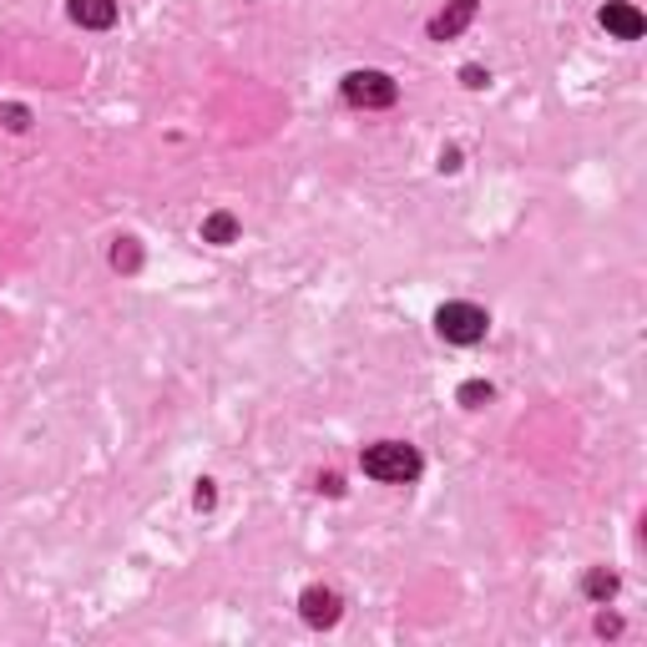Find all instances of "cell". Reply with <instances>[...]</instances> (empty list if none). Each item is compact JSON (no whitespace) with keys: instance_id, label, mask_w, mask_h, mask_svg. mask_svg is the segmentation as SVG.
<instances>
[{"instance_id":"7c38bea8","label":"cell","mask_w":647,"mask_h":647,"mask_svg":"<svg viewBox=\"0 0 647 647\" xmlns=\"http://www.w3.org/2000/svg\"><path fill=\"white\" fill-rule=\"evenodd\" d=\"M112 264H117V268H137V249H132V243H122V249L112 253Z\"/></svg>"},{"instance_id":"4fadbf2b","label":"cell","mask_w":647,"mask_h":647,"mask_svg":"<svg viewBox=\"0 0 647 647\" xmlns=\"http://www.w3.org/2000/svg\"><path fill=\"white\" fill-rule=\"evenodd\" d=\"M460 76H466V87H485V72H481V66H466Z\"/></svg>"},{"instance_id":"277c9868","label":"cell","mask_w":647,"mask_h":647,"mask_svg":"<svg viewBox=\"0 0 647 647\" xmlns=\"http://www.w3.org/2000/svg\"><path fill=\"white\" fill-rule=\"evenodd\" d=\"M299 612H304V622H309V627H334V622H339V592L309 587L304 597H299Z\"/></svg>"},{"instance_id":"30bf717a","label":"cell","mask_w":647,"mask_h":647,"mask_svg":"<svg viewBox=\"0 0 647 647\" xmlns=\"http://www.w3.org/2000/svg\"><path fill=\"white\" fill-rule=\"evenodd\" d=\"M485 399H491V384H485V380H471V384H460V405H471V410H481Z\"/></svg>"},{"instance_id":"6da1fadb","label":"cell","mask_w":647,"mask_h":647,"mask_svg":"<svg viewBox=\"0 0 647 647\" xmlns=\"http://www.w3.org/2000/svg\"><path fill=\"white\" fill-rule=\"evenodd\" d=\"M359 466H365V475H375V481L410 485L415 475H420V451L405 441H380V445H365Z\"/></svg>"},{"instance_id":"52a82bcc","label":"cell","mask_w":647,"mask_h":647,"mask_svg":"<svg viewBox=\"0 0 647 647\" xmlns=\"http://www.w3.org/2000/svg\"><path fill=\"white\" fill-rule=\"evenodd\" d=\"M471 15H475V0H451V11L430 21V36H435V41H445V36H460V30L471 26Z\"/></svg>"},{"instance_id":"8fae6325","label":"cell","mask_w":647,"mask_h":647,"mask_svg":"<svg viewBox=\"0 0 647 647\" xmlns=\"http://www.w3.org/2000/svg\"><path fill=\"white\" fill-rule=\"evenodd\" d=\"M5 127H11V132H26V127H30L26 106H5Z\"/></svg>"},{"instance_id":"ba28073f","label":"cell","mask_w":647,"mask_h":647,"mask_svg":"<svg viewBox=\"0 0 647 647\" xmlns=\"http://www.w3.org/2000/svg\"><path fill=\"white\" fill-rule=\"evenodd\" d=\"M233 233H238L233 213H213V218L203 223V243H233Z\"/></svg>"},{"instance_id":"5b68a950","label":"cell","mask_w":647,"mask_h":647,"mask_svg":"<svg viewBox=\"0 0 647 647\" xmlns=\"http://www.w3.org/2000/svg\"><path fill=\"white\" fill-rule=\"evenodd\" d=\"M602 26L618 36V41H637L647 30V21H643V11L637 5H622V0H612V5H602Z\"/></svg>"},{"instance_id":"8992f818","label":"cell","mask_w":647,"mask_h":647,"mask_svg":"<svg viewBox=\"0 0 647 647\" xmlns=\"http://www.w3.org/2000/svg\"><path fill=\"white\" fill-rule=\"evenodd\" d=\"M72 21L91 30L117 26V0H72Z\"/></svg>"},{"instance_id":"7a4b0ae2","label":"cell","mask_w":647,"mask_h":647,"mask_svg":"<svg viewBox=\"0 0 647 647\" xmlns=\"http://www.w3.org/2000/svg\"><path fill=\"white\" fill-rule=\"evenodd\" d=\"M435 329H441V339H451V344H481L491 319H485V309H475V304H445V309L435 314Z\"/></svg>"},{"instance_id":"3957f363","label":"cell","mask_w":647,"mask_h":647,"mask_svg":"<svg viewBox=\"0 0 647 647\" xmlns=\"http://www.w3.org/2000/svg\"><path fill=\"white\" fill-rule=\"evenodd\" d=\"M395 97H399V87L384 72H350L344 76V102L350 106L375 112V106H395Z\"/></svg>"},{"instance_id":"9c48e42d","label":"cell","mask_w":647,"mask_h":647,"mask_svg":"<svg viewBox=\"0 0 647 647\" xmlns=\"http://www.w3.org/2000/svg\"><path fill=\"white\" fill-rule=\"evenodd\" d=\"M582 587H587L592 602H607V597H618V576L597 567V572H587V582H582Z\"/></svg>"}]
</instances>
